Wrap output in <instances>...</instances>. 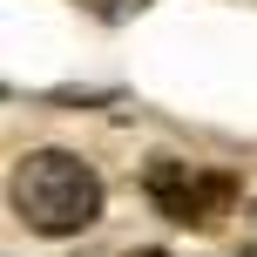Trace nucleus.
Instances as JSON below:
<instances>
[{"label": "nucleus", "instance_id": "nucleus-1", "mask_svg": "<svg viewBox=\"0 0 257 257\" xmlns=\"http://www.w3.org/2000/svg\"><path fill=\"white\" fill-rule=\"evenodd\" d=\"M7 203L34 237H81L102 217V176L75 149H27L14 163Z\"/></svg>", "mask_w": 257, "mask_h": 257}, {"label": "nucleus", "instance_id": "nucleus-2", "mask_svg": "<svg viewBox=\"0 0 257 257\" xmlns=\"http://www.w3.org/2000/svg\"><path fill=\"white\" fill-rule=\"evenodd\" d=\"M142 196L176 230H217L237 210V176L230 169H210V163H183V156H156L142 169Z\"/></svg>", "mask_w": 257, "mask_h": 257}, {"label": "nucleus", "instance_id": "nucleus-3", "mask_svg": "<svg viewBox=\"0 0 257 257\" xmlns=\"http://www.w3.org/2000/svg\"><path fill=\"white\" fill-rule=\"evenodd\" d=\"M122 257H169V250H122Z\"/></svg>", "mask_w": 257, "mask_h": 257}, {"label": "nucleus", "instance_id": "nucleus-4", "mask_svg": "<svg viewBox=\"0 0 257 257\" xmlns=\"http://www.w3.org/2000/svg\"><path fill=\"white\" fill-rule=\"evenodd\" d=\"M237 257H257V244H244V250H237Z\"/></svg>", "mask_w": 257, "mask_h": 257}]
</instances>
